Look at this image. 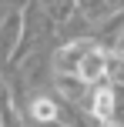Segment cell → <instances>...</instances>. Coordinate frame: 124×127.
I'll return each mask as SVG.
<instances>
[{"instance_id":"3","label":"cell","mask_w":124,"mask_h":127,"mask_svg":"<svg viewBox=\"0 0 124 127\" xmlns=\"http://www.w3.org/2000/svg\"><path fill=\"white\" fill-rule=\"evenodd\" d=\"M20 37H24V10L13 7V10L3 13V20H0V64L13 60V54H17V47H20Z\"/></svg>"},{"instance_id":"6","label":"cell","mask_w":124,"mask_h":127,"mask_svg":"<svg viewBox=\"0 0 124 127\" xmlns=\"http://www.w3.org/2000/svg\"><path fill=\"white\" fill-rule=\"evenodd\" d=\"M47 70L54 74V64H50V60H44L40 54H34V57L27 60V67H24V84H30V87H37V84L44 80V74H47Z\"/></svg>"},{"instance_id":"2","label":"cell","mask_w":124,"mask_h":127,"mask_svg":"<svg viewBox=\"0 0 124 127\" xmlns=\"http://www.w3.org/2000/svg\"><path fill=\"white\" fill-rule=\"evenodd\" d=\"M94 47V37H77V40H67V44H60L57 50H54V74H77L81 70V60H84V54Z\"/></svg>"},{"instance_id":"1","label":"cell","mask_w":124,"mask_h":127,"mask_svg":"<svg viewBox=\"0 0 124 127\" xmlns=\"http://www.w3.org/2000/svg\"><path fill=\"white\" fill-rule=\"evenodd\" d=\"M114 50L111 47H104L101 40H94V47L84 54V60H81V70L77 77L87 84V87H97V84H104L107 77H111V67H114Z\"/></svg>"},{"instance_id":"4","label":"cell","mask_w":124,"mask_h":127,"mask_svg":"<svg viewBox=\"0 0 124 127\" xmlns=\"http://www.w3.org/2000/svg\"><path fill=\"white\" fill-rule=\"evenodd\" d=\"M27 114H30V121L37 127H47V124H54V121L64 117V107H60L54 97H47V94H34L30 104H27Z\"/></svg>"},{"instance_id":"7","label":"cell","mask_w":124,"mask_h":127,"mask_svg":"<svg viewBox=\"0 0 124 127\" xmlns=\"http://www.w3.org/2000/svg\"><path fill=\"white\" fill-rule=\"evenodd\" d=\"M40 3H44V7H54V3H57V0H40Z\"/></svg>"},{"instance_id":"5","label":"cell","mask_w":124,"mask_h":127,"mask_svg":"<svg viewBox=\"0 0 124 127\" xmlns=\"http://www.w3.org/2000/svg\"><path fill=\"white\" fill-rule=\"evenodd\" d=\"M54 87H57V94L64 97L71 107H77V104L87 100V84L81 80L77 74H54Z\"/></svg>"}]
</instances>
